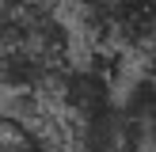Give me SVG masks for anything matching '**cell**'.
<instances>
[{
    "mask_svg": "<svg viewBox=\"0 0 156 152\" xmlns=\"http://www.w3.org/2000/svg\"><path fill=\"white\" fill-rule=\"evenodd\" d=\"M69 137L76 152H145V141L122 106V95L69 114Z\"/></svg>",
    "mask_w": 156,
    "mask_h": 152,
    "instance_id": "1",
    "label": "cell"
},
{
    "mask_svg": "<svg viewBox=\"0 0 156 152\" xmlns=\"http://www.w3.org/2000/svg\"><path fill=\"white\" fill-rule=\"evenodd\" d=\"M80 15L107 42L156 46V0H80Z\"/></svg>",
    "mask_w": 156,
    "mask_h": 152,
    "instance_id": "2",
    "label": "cell"
},
{
    "mask_svg": "<svg viewBox=\"0 0 156 152\" xmlns=\"http://www.w3.org/2000/svg\"><path fill=\"white\" fill-rule=\"evenodd\" d=\"M122 106L133 118L137 133L145 141V152H156V68L137 72L122 91Z\"/></svg>",
    "mask_w": 156,
    "mask_h": 152,
    "instance_id": "3",
    "label": "cell"
},
{
    "mask_svg": "<svg viewBox=\"0 0 156 152\" xmlns=\"http://www.w3.org/2000/svg\"><path fill=\"white\" fill-rule=\"evenodd\" d=\"M0 152H61V144L46 133V126H4V148Z\"/></svg>",
    "mask_w": 156,
    "mask_h": 152,
    "instance_id": "4",
    "label": "cell"
},
{
    "mask_svg": "<svg viewBox=\"0 0 156 152\" xmlns=\"http://www.w3.org/2000/svg\"><path fill=\"white\" fill-rule=\"evenodd\" d=\"M34 4H42V8H57V4H65V0H34Z\"/></svg>",
    "mask_w": 156,
    "mask_h": 152,
    "instance_id": "5",
    "label": "cell"
},
{
    "mask_svg": "<svg viewBox=\"0 0 156 152\" xmlns=\"http://www.w3.org/2000/svg\"><path fill=\"white\" fill-rule=\"evenodd\" d=\"M0 148H4V126H0Z\"/></svg>",
    "mask_w": 156,
    "mask_h": 152,
    "instance_id": "6",
    "label": "cell"
}]
</instances>
